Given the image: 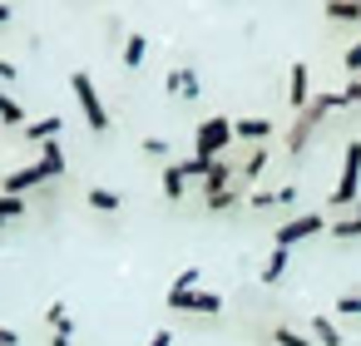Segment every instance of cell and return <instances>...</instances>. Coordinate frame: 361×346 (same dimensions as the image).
Returning a JSON list of instances; mask_svg holds the SVG:
<instances>
[{"label":"cell","mask_w":361,"mask_h":346,"mask_svg":"<svg viewBox=\"0 0 361 346\" xmlns=\"http://www.w3.org/2000/svg\"><path fill=\"white\" fill-rule=\"evenodd\" d=\"M336 109H346V94H312V104L297 114V124H292V134H287V149H292V154H302V149H307V139H312V129H317L326 114H336Z\"/></svg>","instance_id":"obj_1"},{"label":"cell","mask_w":361,"mask_h":346,"mask_svg":"<svg viewBox=\"0 0 361 346\" xmlns=\"http://www.w3.org/2000/svg\"><path fill=\"white\" fill-rule=\"evenodd\" d=\"M70 89H75V99H80V109H85V124H90L94 134H104V129H109V109H104L94 80H90L85 70H75V75H70Z\"/></svg>","instance_id":"obj_2"},{"label":"cell","mask_w":361,"mask_h":346,"mask_svg":"<svg viewBox=\"0 0 361 346\" xmlns=\"http://www.w3.org/2000/svg\"><path fill=\"white\" fill-rule=\"evenodd\" d=\"M228 144H233V119H203L198 134H193V154L198 159H218Z\"/></svg>","instance_id":"obj_3"},{"label":"cell","mask_w":361,"mask_h":346,"mask_svg":"<svg viewBox=\"0 0 361 346\" xmlns=\"http://www.w3.org/2000/svg\"><path fill=\"white\" fill-rule=\"evenodd\" d=\"M322 228H326V223H322V218H317V213H302V218H292V223H282V228H277V237H272V242H277V247H282V252H292V247H297V242H307V237H317V233H322Z\"/></svg>","instance_id":"obj_4"},{"label":"cell","mask_w":361,"mask_h":346,"mask_svg":"<svg viewBox=\"0 0 361 346\" xmlns=\"http://www.w3.org/2000/svg\"><path fill=\"white\" fill-rule=\"evenodd\" d=\"M356 183H361V144H346V159H341V178H336L331 203H356Z\"/></svg>","instance_id":"obj_5"},{"label":"cell","mask_w":361,"mask_h":346,"mask_svg":"<svg viewBox=\"0 0 361 346\" xmlns=\"http://www.w3.org/2000/svg\"><path fill=\"white\" fill-rule=\"evenodd\" d=\"M169 307H173V311H203V316H218V311H223V297H218V292H169Z\"/></svg>","instance_id":"obj_6"},{"label":"cell","mask_w":361,"mask_h":346,"mask_svg":"<svg viewBox=\"0 0 361 346\" xmlns=\"http://www.w3.org/2000/svg\"><path fill=\"white\" fill-rule=\"evenodd\" d=\"M287 99H292V109L302 114L307 104H312V85H307V65H292V75H287Z\"/></svg>","instance_id":"obj_7"},{"label":"cell","mask_w":361,"mask_h":346,"mask_svg":"<svg viewBox=\"0 0 361 346\" xmlns=\"http://www.w3.org/2000/svg\"><path fill=\"white\" fill-rule=\"evenodd\" d=\"M35 168H40L45 178H60V173L70 168V159H65V149H60V144H40V159H35Z\"/></svg>","instance_id":"obj_8"},{"label":"cell","mask_w":361,"mask_h":346,"mask_svg":"<svg viewBox=\"0 0 361 346\" xmlns=\"http://www.w3.org/2000/svg\"><path fill=\"white\" fill-rule=\"evenodd\" d=\"M40 183H45V173H40L35 163H25V168H16V173L6 178V193L20 198V193H30V188H40Z\"/></svg>","instance_id":"obj_9"},{"label":"cell","mask_w":361,"mask_h":346,"mask_svg":"<svg viewBox=\"0 0 361 346\" xmlns=\"http://www.w3.org/2000/svg\"><path fill=\"white\" fill-rule=\"evenodd\" d=\"M60 129H65V119H60V114H45V119H35V124L25 129V139H30V144H55Z\"/></svg>","instance_id":"obj_10"},{"label":"cell","mask_w":361,"mask_h":346,"mask_svg":"<svg viewBox=\"0 0 361 346\" xmlns=\"http://www.w3.org/2000/svg\"><path fill=\"white\" fill-rule=\"evenodd\" d=\"M228 183H233V168H228V163L218 159V163H213V173L203 178V203H208V198H223V193H233Z\"/></svg>","instance_id":"obj_11"},{"label":"cell","mask_w":361,"mask_h":346,"mask_svg":"<svg viewBox=\"0 0 361 346\" xmlns=\"http://www.w3.org/2000/svg\"><path fill=\"white\" fill-rule=\"evenodd\" d=\"M45 316H50L55 336H65V341L75 336V316H70V307H65V302H50V311H45Z\"/></svg>","instance_id":"obj_12"},{"label":"cell","mask_w":361,"mask_h":346,"mask_svg":"<svg viewBox=\"0 0 361 346\" xmlns=\"http://www.w3.org/2000/svg\"><path fill=\"white\" fill-rule=\"evenodd\" d=\"M169 94L193 99V94H198V75H193V70H173V75H169Z\"/></svg>","instance_id":"obj_13"},{"label":"cell","mask_w":361,"mask_h":346,"mask_svg":"<svg viewBox=\"0 0 361 346\" xmlns=\"http://www.w3.org/2000/svg\"><path fill=\"white\" fill-rule=\"evenodd\" d=\"M272 134V119H238L233 124V139H267Z\"/></svg>","instance_id":"obj_14"},{"label":"cell","mask_w":361,"mask_h":346,"mask_svg":"<svg viewBox=\"0 0 361 346\" xmlns=\"http://www.w3.org/2000/svg\"><path fill=\"white\" fill-rule=\"evenodd\" d=\"M312 336H317L322 346H341V331H336L331 316H312Z\"/></svg>","instance_id":"obj_15"},{"label":"cell","mask_w":361,"mask_h":346,"mask_svg":"<svg viewBox=\"0 0 361 346\" xmlns=\"http://www.w3.org/2000/svg\"><path fill=\"white\" fill-rule=\"evenodd\" d=\"M144 55H149V40H144V35H129V40H124V65H129V70H139V65H144Z\"/></svg>","instance_id":"obj_16"},{"label":"cell","mask_w":361,"mask_h":346,"mask_svg":"<svg viewBox=\"0 0 361 346\" xmlns=\"http://www.w3.org/2000/svg\"><path fill=\"white\" fill-rule=\"evenodd\" d=\"M119 203H124V198H119L114 188H90V208H99V213H119Z\"/></svg>","instance_id":"obj_17"},{"label":"cell","mask_w":361,"mask_h":346,"mask_svg":"<svg viewBox=\"0 0 361 346\" xmlns=\"http://www.w3.org/2000/svg\"><path fill=\"white\" fill-rule=\"evenodd\" d=\"M213 163H218V159H198V154H193V159H183V163H178V173H183V178H208V173H213Z\"/></svg>","instance_id":"obj_18"},{"label":"cell","mask_w":361,"mask_h":346,"mask_svg":"<svg viewBox=\"0 0 361 346\" xmlns=\"http://www.w3.org/2000/svg\"><path fill=\"white\" fill-rule=\"evenodd\" d=\"M282 272H287V252L272 247V257L262 262V282H282Z\"/></svg>","instance_id":"obj_19"},{"label":"cell","mask_w":361,"mask_h":346,"mask_svg":"<svg viewBox=\"0 0 361 346\" xmlns=\"http://www.w3.org/2000/svg\"><path fill=\"white\" fill-rule=\"evenodd\" d=\"M326 20H361V6H351V0H326Z\"/></svg>","instance_id":"obj_20"},{"label":"cell","mask_w":361,"mask_h":346,"mask_svg":"<svg viewBox=\"0 0 361 346\" xmlns=\"http://www.w3.org/2000/svg\"><path fill=\"white\" fill-rule=\"evenodd\" d=\"M183 188H188V178L178 173V163H169V168H164V193H169V198H183Z\"/></svg>","instance_id":"obj_21"},{"label":"cell","mask_w":361,"mask_h":346,"mask_svg":"<svg viewBox=\"0 0 361 346\" xmlns=\"http://www.w3.org/2000/svg\"><path fill=\"white\" fill-rule=\"evenodd\" d=\"M25 213V198H11V193H0V228H6V223H16Z\"/></svg>","instance_id":"obj_22"},{"label":"cell","mask_w":361,"mask_h":346,"mask_svg":"<svg viewBox=\"0 0 361 346\" xmlns=\"http://www.w3.org/2000/svg\"><path fill=\"white\" fill-rule=\"evenodd\" d=\"M0 119H6L11 129H16V124H25V109H20V104H16L6 89H0Z\"/></svg>","instance_id":"obj_23"},{"label":"cell","mask_w":361,"mask_h":346,"mask_svg":"<svg viewBox=\"0 0 361 346\" xmlns=\"http://www.w3.org/2000/svg\"><path fill=\"white\" fill-rule=\"evenodd\" d=\"M198 277H203L198 267H183V272L173 277V287H169V292H198Z\"/></svg>","instance_id":"obj_24"},{"label":"cell","mask_w":361,"mask_h":346,"mask_svg":"<svg viewBox=\"0 0 361 346\" xmlns=\"http://www.w3.org/2000/svg\"><path fill=\"white\" fill-rule=\"evenodd\" d=\"M262 168H267V149H257V154H252V159L243 163V178H257Z\"/></svg>","instance_id":"obj_25"},{"label":"cell","mask_w":361,"mask_h":346,"mask_svg":"<svg viewBox=\"0 0 361 346\" xmlns=\"http://www.w3.org/2000/svg\"><path fill=\"white\" fill-rule=\"evenodd\" d=\"M277 346H312L302 331H292V326H277Z\"/></svg>","instance_id":"obj_26"},{"label":"cell","mask_w":361,"mask_h":346,"mask_svg":"<svg viewBox=\"0 0 361 346\" xmlns=\"http://www.w3.org/2000/svg\"><path fill=\"white\" fill-rule=\"evenodd\" d=\"M336 311H346V316H361V297H341V302H336Z\"/></svg>","instance_id":"obj_27"},{"label":"cell","mask_w":361,"mask_h":346,"mask_svg":"<svg viewBox=\"0 0 361 346\" xmlns=\"http://www.w3.org/2000/svg\"><path fill=\"white\" fill-rule=\"evenodd\" d=\"M346 70H351V75H361V40L346 50Z\"/></svg>","instance_id":"obj_28"},{"label":"cell","mask_w":361,"mask_h":346,"mask_svg":"<svg viewBox=\"0 0 361 346\" xmlns=\"http://www.w3.org/2000/svg\"><path fill=\"white\" fill-rule=\"evenodd\" d=\"M144 154H154V159H164V154H169V144H164V139H144Z\"/></svg>","instance_id":"obj_29"},{"label":"cell","mask_w":361,"mask_h":346,"mask_svg":"<svg viewBox=\"0 0 361 346\" xmlns=\"http://www.w3.org/2000/svg\"><path fill=\"white\" fill-rule=\"evenodd\" d=\"M247 203H252V208H272V203H277V193H252Z\"/></svg>","instance_id":"obj_30"},{"label":"cell","mask_w":361,"mask_h":346,"mask_svg":"<svg viewBox=\"0 0 361 346\" xmlns=\"http://www.w3.org/2000/svg\"><path fill=\"white\" fill-rule=\"evenodd\" d=\"M341 94H346V104H361V80H351V85H346Z\"/></svg>","instance_id":"obj_31"},{"label":"cell","mask_w":361,"mask_h":346,"mask_svg":"<svg viewBox=\"0 0 361 346\" xmlns=\"http://www.w3.org/2000/svg\"><path fill=\"white\" fill-rule=\"evenodd\" d=\"M149 346H173V331H154V336H149Z\"/></svg>","instance_id":"obj_32"},{"label":"cell","mask_w":361,"mask_h":346,"mask_svg":"<svg viewBox=\"0 0 361 346\" xmlns=\"http://www.w3.org/2000/svg\"><path fill=\"white\" fill-rule=\"evenodd\" d=\"M0 346H16V331L11 326H0Z\"/></svg>","instance_id":"obj_33"},{"label":"cell","mask_w":361,"mask_h":346,"mask_svg":"<svg viewBox=\"0 0 361 346\" xmlns=\"http://www.w3.org/2000/svg\"><path fill=\"white\" fill-rule=\"evenodd\" d=\"M0 80H16V65L11 60H0Z\"/></svg>","instance_id":"obj_34"},{"label":"cell","mask_w":361,"mask_h":346,"mask_svg":"<svg viewBox=\"0 0 361 346\" xmlns=\"http://www.w3.org/2000/svg\"><path fill=\"white\" fill-rule=\"evenodd\" d=\"M6 20H11V6H0V25H6Z\"/></svg>","instance_id":"obj_35"},{"label":"cell","mask_w":361,"mask_h":346,"mask_svg":"<svg viewBox=\"0 0 361 346\" xmlns=\"http://www.w3.org/2000/svg\"><path fill=\"white\" fill-rule=\"evenodd\" d=\"M50 346H75V341H65V336H55V341H50Z\"/></svg>","instance_id":"obj_36"},{"label":"cell","mask_w":361,"mask_h":346,"mask_svg":"<svg viewBox=\"0 0 361 346\" xmlns=\"http://www.w3.org/2000/svg\"><path fill=\"white\" fill-rule=\"evenodd\" d=\"M351 223H356V228H361V208H356V218H351Z\"/></svg>","instance_id":"obj_37"}]
</instances>
